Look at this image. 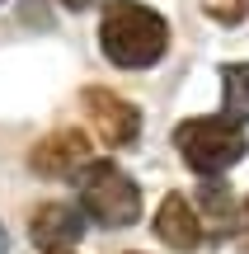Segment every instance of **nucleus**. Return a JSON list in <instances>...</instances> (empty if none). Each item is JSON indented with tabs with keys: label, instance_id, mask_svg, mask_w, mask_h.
Returning a JSON list of instances; mask_svg holds the SVG:
<instances>
[{
	"label": "nucleus",
	"instance_id": "1",
	"mask_svg": "<svg viewBox=\"0 0 249 254\" xmlns=\"http://www.w3.org/2000/svg\"><path fill=\"white\" fill-rule=\"evenodd\" d=\"M99 43H103V57L122 71H146L165 57L169 47V24L146 5H113L99 24Z\"/></svg>",
	"mask_w": 249,
	"mask_h": 254
},
{
	"label": "nucleus",
	"instance_id": "2",
	"mask_svg": "<svg viewBox=\"0 0 249 254\" xmlns=\"http://www.w3.org/2000/svg\"><path fill=\"white\" fill-rule=\"evenodd\" d=\"M174 146H179V155H184V165L193 174H202V179H216V174H226L240 155H249L245 127L235 123V118H226V113L179 123Z\"/></svg>",
	"mask_w": 249,
	"mask_h": 254
},
{
	"label": "nucleus",
	"instance_id": "3",
	"mask_svg": "<svg viewBox=\"0 0 249 254\" xmlns=\"http://www.w3.org/2000/svg\"><path fill=\"white\" fill-rule=\"evenodd\" d=\"M80 207L94 226L122 231L141 217V189L132 184V174H122L113 160H94L80 170Z\"/></svg>",
	"mask_w": 249,
	"mask_h": 254
},
{
	"label": "nucleus",
	"instance_id": "4",
	"mask_svg": "<svg viewBox=\"0 0 249 254\" xmlns=\"http://www.w3.org/2000/svg\"><path fill=\"white\" fill-rule=\"evenodd\" d=\"M80 104H85V113H90L94 132H99L108 146H127V141H137V132H141V113L132 109L127 99H118V94H108V90H85Z\"/></svg>",
	"mask_w": 249,
	"mask_h": 254
},
{
	"label": "nucleus",
	"instance_id": "5",
	"mask_svg": "<svg viewBox=\"0 0 249 254\" xmlns=\"http://www.w3.org/2000/svg\"><path fill=\"white\" fill-rule=\"evenodd\" d=\"M28 165H33L38 174H47V179H66V174H80L85 165H90V146L75 132H56V136H47V141L33 146V160Z\"/></svg>",
	"mask_w": 249,
	"mask_h": 254
},
{
	"label": "nucleus",
	"instance_id": "6",
	"mask_svg": "<svg viewBox=\"0 0 249 254\" xmlns=\"http://www.w3.org/2000/svg\"><path fill=\"white\" fill-rule=\"evenodd\" d=\"M155 236L165 240L169 250H198L207 231H202V221H198V212L188 207L184 193H169V198L160 202V212H155Z\"/></svg>",
	"mask_w": 249,
	"mask_h": 254
},
{
	"label": "nucleus",
	"instance_id": "7",
	"mask_svg": "<svg viewBox=\"0 0 249 254\" xmlns=\"http://www.w3.org/2000/svg\"><path fill=\"white\" fill-rule=\"evenodd\" d=\"M33 245H43L47 254H66L75 245V240H80V217H75L71 207H66V202H43V207L33 212Z\"/></svg>",
	"mask_w": 249,
	"mask_h": 254
},
{
	"label": "nucleus",
	"instance_id": "8",
	"mask_svg": "<svg viewBox=\"0 0 249 254\" xmlns=\"http://www.w3.org/2000/svg\"><path fill=\"white\" fill-rule=\"evenodd\" d=\"M221 113L235 123H249V62H226L221 66Z\"/></svg>",
	"mask_w": 249,
	"mask_h": 254
},
{
	"label": "nucleus",
	"instance_id": "9",
	"mask_svg": "<svg viewBox=\"0 0 249 254\" xmlns=\"http://www.w3.org/2000/svg\"><path fill=\"white\" fill-rule=\"evenodd\" d=\"M66 9H90V5H99V0H61Z\"/></svg>",
	"mask_w": 249,
	"mask_h": 254
},
{
	"label": "nucleus",
	"instance_id": "10",
	"mask_svg": "<svg viewBox=\"0 0 249 254\" xmlns=\"http://www.w3.org/2000/svg\"><path fill=\"white\" fill-rule=\"evenodd\" d=\"M5 245H9V240H5V226H0V254H5Z\"/></svg>",
	"mask_w": 249,
	"mask_h": 254
},
{
	"label": "nucleus",
	"instance_id": "11",
	"mask_svg": "<svg viewBox=\"0 0 249 254\" xmlns=\"http://www.w3.org/2000/svg\"><path fill=\"white\" fill-rule=\"evenodd\" d=\"M245 226H249V202H245Z\"/></svg>",
	"mask_w": 249,
	"mask_h": 254
}]
</instances>
